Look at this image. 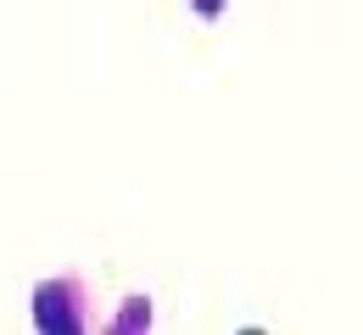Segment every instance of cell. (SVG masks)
<instances>
[{"label": "cell", "instance_id": "6da1fadb", "mask_svg": "<svg viewBox=\"0 0 363 335\" xmlns=\"http://www.w3.org/2000/svg\"><path fill=\"white\" fill-rule=\"evenodd\" d=\"M218 6H224V0H196V11H207V17H213Z\"/></svg>", "mask_w": 363, "mask_h": 335}]
</instances>
